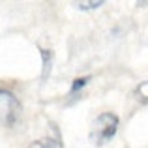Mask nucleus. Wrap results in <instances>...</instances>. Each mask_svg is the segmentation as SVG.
I'll return each mask as SVG.
<instances>
[{
  "instance_id": "obj_3",
  "label": "nucleus",
  "mask_w": 148,
  "mask_h": 148,
  "mask_svg": "<svg viewBox=\"0 0 148 148\" xmlns=\"http://www.w3.org/2000/svg\"><path fill=\"white\" fill-rule=\"evenodd\" d=\"M28 148H62V139H60V133L54 135H49V137H43V139H38V141L30 143Z\"/></svg>"
},
{
  "instance_id": "obj_6",
  "label": "nucleus",
  "mask_w": 148,
  "mask_h": 148,
  "mask_svg": "<svg viewBox=\"0 0 148 148\" xmlns=\"http://www.w3.org/2000/svg\"><path fill=\"white\" fill-rule=\"evenodd\" d=\"M103 6V0H88V2H75V8L79 10H98Z\"/></svg>"
},
{
  "instance_id": "obj_2",
  "label": "nucleus",
  "mask_w": 148,
  "mask_h": 148,
  "mask_svg": "<svg viewBox=\"0 0 148 148\" xmlns=\"http://www.w3.org/2000/svg\"><path fill=\"white\" fill-rule=\"evenodd\" d=\"M0 105H2V126L13 127L21 116V101L15 98L10 90L2 88L0 90Z\"/></svg>"
},
{
  "instance_id": "obj_7",
  "label": "nucleus",
  "mask_w": 148,
  "mask_h": 148,
  "mask_svg": "<svg viewBox=\"0 0 148 148\" xmlns=\"http://www.w3.org/2000/svg\"><path fill=\"white\" fill-rule=\"evenodd\" d=\"M135 94L139 96L143 101H148V81H145V83H141L137 88H135Z\"/></svg>"
},
{
  "instance_id": "obj_5",
  "label": "nucleus",
  "mask_w": 148,
  "mask_h": 148,
  "mask_svg": "<svg viewBox=\"0 0 148 148\" xmlns=\"http://www.w3.org/2000/svg\"><path fill=\"white\" fill-rule=\"evenodd\" d=\"M92 77L90 75H84V77H77V79H73L71 83V88H69V94H75V92H79L81 88H84L88 84V81H90Z\"/></svg>"
},
{
  "instance_id": "obj_4",
  "label": "nucleus",
  "mask_w": 148,
  "mask_h": 148,
  "mask_svg": "<svg viewBox=\"0 0 148 148\" xmlns=\"http://www.w3.org/2000/svg\"><path fill=\"white\" fill-rule=\"evenodd\" d=\"M41 53V60H43V69H41V77L47 79L51 75V69H53V51L49 49H40Z\"/></svg>"
},
{
  "instance_id": "obj_1",
  "label": "nucleus",
  "mask_w": 148,
  "mask_h": 148,
  "mask_svg": "<svg viewBox=\"0 0 148 148\" xmlns=\"http://www.w3.org/2000/svg\"><path fill=\"white\" fill-rule=\"evenodd\" d=\"M118 130V116L114 112H101L90 127V141L94 145H105L116 135Z\"/></svg>"
}]
</instances>
